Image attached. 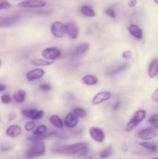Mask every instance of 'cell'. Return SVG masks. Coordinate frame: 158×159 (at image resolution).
<instances>
[{
	"mask_svg": "<svg viewBox=\"0 0 158 159\" xmlns=\"http://www.w3.org/2000/svg\"><path fill=\"white\" fill-rule=\"evenodd\" d=\"M42 57L48 61H54L57 60L61 55V51L56 47H50L42 51Z\"/></svg>",
	"mask_w": 158,
	"mask_h": 159,
	"instance_id": "obj_4",
	"label": "cell"
},
{
	"mask_svg": "<svg viewBox=\"0 0 158 159\" xmlns=\"http://www.w3.org/2000/svg\"><path fill=\"white\" fill-rule=\"evenodd\" d=\"M2 65V61H1V60H0V66H1Z\"/></svg>",
	"mask_w": 158,
	"mask_h": 159,
	"instance_id": "obj_39",
	"label": "cell"
},
{
	"mask_svg": "<svg viewBox=\"0 0 158 159\" xmlns=\"http://www.w3.org/2000/svg\"><path fill=\"white\" fill-rule=\"evenodd\" d=\"M129 33L130 34V35L133 36V37H135L137 40H141L143 37V30L139 27L138 25L134 24V23H132L128 27Z\"/></svg>",
	"mask_w": 158,
	"mask_h": 159,
	"instance_id": "obj_16",
	"label": "cell"
},
{
	"mask_svg": "<svg viewBox=\"0 0 158 159\" xmlns=\"http://www.w3.org/2000/svg\"><path fill=\"white\" fill-rule=\"evenodd\" d=\"M6 89V86L4 85V84H2L0 83V93H2V92L5 91V90Z\"/></svg>",
	"mask_w": 158,
	"mask_h": 159,
	"instance_id": "obj_36",
	"label": "cell"
},
{
	"mask_svg": "<svg viewBox=\"0 0 158 159\" xmlns=\"http://www.w3.org/2000/svg\"><path fill=\"white\" fill-rule=\"evenodd\" d=\"M49 122L54 127H57V128H63L64 127V121H62L60 116H57V115H52V116H50Z\"/></svg>",
	"mask_w": 158,
	"mask_h": 159,
	"instance_id": "obj_19",
	"label": "cell"
},
{
	"mask_svg": "<svg viewBox=\"0 0 158 159\" xmlns=\"http://www.w3.org/2000/svg\"><path fill=\"white\" fill-rule=\"evenodd\" d=\"M157 136V131L153 127H147L143 130H139L138 133V137L139 139L143 140V141H150L153 140Z\"/></svg>",
	"mask_w": 158,
	"mask_h": 159,
	"instance_id": "obj_7",
	"label": "cell"
},
{
	"mask_svg": "<svg viewBox=\"0 0 158 159\" xmlns=\"http://www.w3.org/2000/svg\"><path fill=\"white\" fill-rule=\"evenodd\" d=\"M22 131L23 130L20 126L16 125V124H12V125H10L7 127V129L6 130V135L9 138H15L20 136Z\"/></svg>",
	"mask_w": 158,
	"mask_h": 159,
	"instance_id": "obj_15",
	"label": "cell"
},
{
	"mask_svg": "<svg viewBox=\"0 0 158 159\" xmlns=\"http://www.w3.org/2000/svg\"><path fill=\"white\" fill-rule=\"evenodd\" d=\"M149 124H151L152 126H154L155 124H156L158 123V113H154L152 116H150V118L148 119Z\"/></svg>",
	"mask_w": 158,
	"mask_h": 159,
	"instance_id": "obj_28",
	"label": "cell"
},
{
	"mask_svg": "<svg viewBox=\"0 0 158 159\" xmlns=\"http://www.w3.org/2000/svg\"><path fill=\"white\" fill-rule=\"evenodd\" d=\"M65 34L71 38V40H75L78 36V30L77 26L73 23H67L64 24Z\"/></svg>",
	"mask_w": 158,
	"mask_h": 159,
	"instance_id": "obj_14",
	"label": "cell"
},
{
	"mask_svg": "<svg viewBox=\"0 0 158 159\" xmlns=\"http://www.w3.org/2000/svg\"><path fill=\"white\" fill-rule=\"evenodd\" d=\"M112 148L111 146H108L99 153V156L102 158H107L112 155Z\"/></svg>",
	"mask_w": 158,
	"mask_h": 159,
	"instance_id": "obj_26",
	"label": "cell"
},
{
	"mask_svg": "<svg viewBox=\"0 0 158 159\" xmlns=\"http://www.w3.org/2000/svg\"><path fill=\"white\" fill-rule=\"evenodd\" d=\"M31 62H32V64L34 66H49V65H53V64L54 63V61H48L45 58L34 59V60H33Z\"/></svg>",
	"mask_w": 158,
	"mask_h": 159,
	"instance_id": "obj_22",
	"label": "cell"
},
{
	"mask_svg": "<svg viewBox=\"0 0 158 159\" xmlns=\"http://www.w3.org/2000/svg\"><path fill=\"white\" fill-rule=\"evenodd\" d=\"M89 134L95 142L102 143L105 141V135L103 130L97 127H91L89 128Z\"/></svg>",
	"mask_w": 158,
	"mask_h": 159,
	"instance_id": "obj_8",
	"label": "cell"
},
{
	"mask_svg": "<svg viewBox=\"0 0 158 159\" xmlns=\"http://www.w3.org/2000/svg\"><path fill=\"white\" fill-rule=\"evenodd\" d=\"M81 12L86 17H94L96 13L94 9L88 5H83L81 7Z\"/></svg>",
	"mask_w": 158,
	"mask_h": 159,
	"instance_id": "obj_20",
	"label": "cell"
},
{
	"mask_svg": "<svg viewBox=\"0 0 158 159\" xmlns=\"http://www.w3.org/2000/svg\"><path fill=\"white\" fill-rule=\"evenodd\" d=\"M79 122V118L73 112H70L64 120V125L68 128H74Z\"/></svg>",
	"mask_w": 158,
	"mask_h": 159,
	"instance_id": "obj_12",
	"label": "cell"
},
{
	"mask_svg": "<svg viewBox=\"0 0 158 159\" xmlns=\"http://www.w3.org/2000/svg\"><path fill=\"white\" fill-rule=\"evenodd\" d=\"M46 2L43 0H24L17 5L18 7L25 9H39L46 6Z\"/></svg>",
	"mask_w": 158,
	"mask_h": 159,
	"instance_id": "obj_5",
	"label": "cell"
},
{
	"mask_svg": "<svg viewBox=\"0 0 158 159\" xmlns=\"http://www.w3.org/2000/svg\"><path fill=\"white\" fill-rule=\"evenodd\" d=\"M105 12L106 15H108V16H110L111 18L115 19L116 17V12H115L114 9H112V8H107V9L105 10Z\"/></svg>",
	"mask_w": 158,
	"mask_h": 159,
	"instance_id": "obj_32",
	"label": "cell"
},
{
	"mask_svg": "<svg viewBox=\"0 0 158 159\" xmlns=\"http://www.w3.org/2000/svg\"><path fill=\"white\" fill-rule=\"evenodd\" d=\"M81 82L85 85L91 86V85H96L99 82V79L93 75H86L82 77Z\"/></svg>",
	"mask_w": 158,
	"mask_h": 159,
	"instance_id": "obj_18",
	"label": "cell"
},
{
	"mask_svg": "<svg viewBox=\"0 0 158 159\" xmlns=\"http://www.w3.org/2000/svg\"><path fill=\"white\" fill-rule=\"evenodd\" d=\"M1 102L3 104H9L12 102V99H11L10 96L8 94H3L1 97Z\"/></svg>",
	"mask_w": 158,
	"mask_h": 159,
	"instance_id": "obj_31",
	"label": "cell"
},
{
	"mask_svg": "<svg viewBox=\"0 0 158 159\" xmlns=\"http://www.w3.org/2000/svg\"><path fill=\"white\" fill-rule=\"evenodd\" d=\"M51 89H52V87L48 83H43L41 85H40V89L43 93H48V92L50 91Z\"/></svg>",
	"mask_w": 158,
	"mask_h": 159,
	"instance_id": "obj_30",
	"label": "cell"
},
{
	"mask_svg": "<svg viewBox=\"0 0 158 159\" xmlns=\"http://www.w3.org/2000/svg\"><path fill=\"white\" fill-rule=\"evenodd\" d=\"M151 99L154 102H158V87L153 91V93L151 94Z\"/></svg>",
	"mask_w": 158,
	"mask_h": 159,
	"instance_id": "obj_34",
	"label": "cell"
},
{
	"mask_svg": "<svg viewBox=\"0 0 158 159\" xmlns=\"http://www.w3.org/2000/svg\"><path fill=\"white\" fill-rule=\"evenodd\" d=\"M111 96L112 95L109 92H99L97 94L94 95V96L92 99V101H91V103L94 106L99 105V104H102L103 103V102H106V101L109 100V99H111Z\"/></svg>",
	"mask_w": 158,
	"mask_h": 159,
	"instance_id": "obj_10",
	"label": "cell"
},
{
	"mask_svg": "<svg viewBox=\"0 0 158 159\" xmlns=\"http://www.w3.org/2000/svg\"><path fill=\"white\" fill-rule=\"evenodd\" d=\"M122 57H123L124 59H125V60H130V59L133 57V54H132V51H129V50L125 51L123 53H122Z\"/></svg>",
	"mask_w": 158,
	"mask_h": 159,
	"instance_id": "obj_33",
	"label": "cell"
},
{
	"mask_svg": "<svg viewBox=\"0 0 158 159\" xmlns=\"http://www.w3.org/2000/svg\"><path fill=\"white\" fill-rule=\"evenodd\" d=\"M12 7L10 3L6 0H0V10L2 9H8Z\"/></svg>",
	"mask_w": 158,
	"mask_h": 159,
	"instance_id": "obj_29",
	"label": "cell"
},
{
	"mask_svg": "<svg viewBox=\"0 0 158 159\" xmlns=\"http://www.w3.org/2000/svg\"><path fill=\"white\" fill-rule=\"evenodd\" d=\"M19 18L16 16H2L0 17V27L7 28L12 26L19 22Z\"/></svg>",
	"mask_w": 158,
	"mask_h": 159,
	"instance_id": "obj_13",
	"label": "cell"
},
{
	"mask_svg": "<svg viewBox=\"0 0 158 159\" xmlns=\"http://www.w3.org/2000/svg\"><path fill=\"white\" fill-rule=\"evenodd\" d=\"M73 113H74L79 119H83V118H85L87 115L86 110L80 107H74V110H73Z\"/></svg>",
	"mask_w": 158,
	"mask_h": 159,
	"instance_id": "obj_24",
	"label": "cell"
},
{
	"mask_svg": "<svg viewBox=\"0 0 158 159\" xmlns=\"http://www.w3.org/2000/svg\"><path fill=\"white\" fill-rule=\"evenodd\" d=\"M148 75L150 79H154L158 75V59H154L150 62L148 68Z\"/></svg>",
	"mask_w": 158,
	"mask_h": 159,
	"instance_id": "obj_17",
	"label": "cell"
},
{
	"mask_svg": "<svg viewBox=\"0 0 158 159\" xmlns=\"http://www.w3.org/2000/svg\"><path fill=\"white\" fill-rule=\"evenodd\" d=\"M50 31L52 35L57 38H62L66 34L64 24L60 21H54L51 24Z\"/></svg>",
	"mask_w": 158,
	"mask_h": 159,
	"instance_id": "obj_6",
	"label": "cell"
},
{
	"mask_svg": "<svg viewBox=\"0 0 158 159\" xmlns=\"http://www.w3.org/2000/svg\"><path fill=\"white\" fill-rule=\"evenodd\" d=\"M22 114L28 119L32 120H40L43 117L44 112L43 110L30 109V110H23L22 111Z\"/></svg>",
	"mask_w": 158,
	"mask_h": 159,
	"instance_id": "obj_9",
	"label": "cell"
},
{
	"mask_svg": "<svg viewBox=\"0 0 158 159\" xmlns=\"http://www.w3.org/2000/svg\"><path fill=\"white\" fill-rule=\"evenodd\" d=\"M153 2H154L156 5H158V0H153Z\"/></svg>",
	"mask_w": 158,
	"mask_h": 159,
	"instance_id": "obj_38",
	"label": "cell"
},
{
	"mask_svg": "<svg viewBox=\"0 0 158 159\" xmlns=\"http://www.w3.org/2000/svg\"><path fill=\"white\" fill-rule=\"evenodd\" d=\"M147 116V112L144 110H139L134 113L133 117L129 120L127 124L125 125V132H131L145 119Z\"/></svg>",
	"mask_w": 158,
	"mask_h": 159,
	"instance_id": "obj_2",
	"label": "cell"
},
{
	"mask_svg": "<svg viewBox=\"0 0 158 159\" xmlns=\"http://www.w3.org/2000/svg\"><path fill=\"white\" fill-rule=\"evenodd\" d=\"M88 49H89V43H83L77 46V49H76V54L77 55H82L85 53H86Z\"/></svg>",
	"mask_w": 158,
	"mask_h": 159,
	"instance_id": "obj_25",
	"label": "cell"
},
{
	"mask_svg": "<svg viewBox=\"0 0 158 159\" xmlns=\"http://www.w3.org/2000/svg\"><path fill=\"white\" fill-rule=\"evenodd\" d=\"M53 152L58 154H64V155L83 156L86 155L88 152V145L85 142H79L75 144H67V145L57 147L53 150Z\"/></svg>",
	"mask_w": 158,
	"mask_h": 159,
	"instance_id": "obj_1",
	"label": "cell"
},
{
	"mask_svg": "<svg viewBox=\"0 0 158 159\" xmlns=\"http://www.w3.org/2000/svg\"><path fill=\"white\" fill-rule=\"evenodd\" d=\"M26 93L24 90H18L13 94V99L18 103H22L26 100Z\"/></svg>",
	"mask_w": 158,
	"mask_h": 159,
	"instance_id": "obj_21",
	"label": "cell"
},
{
	"mask_svg": "<svg viewBox=\"0 0 158 159\" xmlns=\"http://www.w3.org/2000/svg\"><path fill=\"white\" fill-rule=\"evenodd\" d=\"M36 128V122L35 120H30V121L26 123V124L24 125V130L26 132H30L33 131L34 129Z\"/></svg>",
	"mask_w": 158,
	"mask_h": 159,
	"instance_id": "obj_27",
	"label": "cell"
},
{
	"mask_svg": "<svg viewBox=\"0 0 158 159\" xmlns=\"http://www.w3.org/2000/svg\"><path fill=\"white\" fill-rule=\"evenodd\" d=\"M153 128L156 129V130H158V123L156 124H155L154 126H153Z\"/></svg>",
	"mask_w": 158,
	"mask_h": 159,
	"instance_id": "obj_37",
	"label": "cell"
},
{
	"mask_svg": "<svg viewBox=\"0 0 158 159\" xmlns=\"http://www.w3.org/2000/svg\"><path fill=\"white\" fill-rule=\"evenodd\" d=\"M137 5V0H129L128 6L130 8H134Z\"/></svg>",
	"mask_w": 158,
	"mask_h": 159,
	"instance_id": "obj_35",
	"label": "cell"
},
{
	"mask_svg": "<svg viewBox=\"0 0 158 159\" xmlns=\"http://www.w3.org/2000/svg\"><path fill=\"white\" fill-rule=\"evenodd\" d=\"M46 147L42 141H36L33 142L31 147L26 152V155L27 158H36L40 157L45 153Z\"/></svg>",
	"mask_w": 158,
	"mask_h": 159,
	"instance_id": "obj_3",
	"label": "cell"
},
{
	"mask_svg": "<svg viewBox=\"0 0 158 159\" xmlns=\"http://www.w3.org/2000/svg\"><path fill=\"white\" fill-rule=\"evenodd\" d=\"M44 70L40 68H37L28 71L26 75V78L29 82H33V81L41 79L44 75Z\"/></svg>",
	"mask_w": 158,
	"mask_h": 159,
	"instance_id": "obj_11",
	"label": "cell"
},
{
	"mask_svg": "<svg viewBox=\"0 0 158 159\" xmlns=\"http://www.w3.org/2000/svg\"><path fill=\"white\" fill-rule=\"evenodd\" d=\"M139 145L143 148L147 149V150L150 151L151 152H155L157 150V146L152 142H148V141H143V142H139Z\"/></svg>",
	"mask_w": 158,
	"mask_h": 159,
	"instance_id": "obj_23",
	"label": "cell"
},
{
	"mask_svg": "<svg viewBox=\"0 0 158 159\" xmlns=\"http://www.w3.org/2000/svg\"><path fill=\"white\" fill-rule=\"evenodd\" d=\"M0 123H1V116H0Z\"/></svg>",
	"mask_w": 158,
	"mask_h": 159,
	"instance_id": "obj_40",
	"label": "cell"
}]
</instances>
